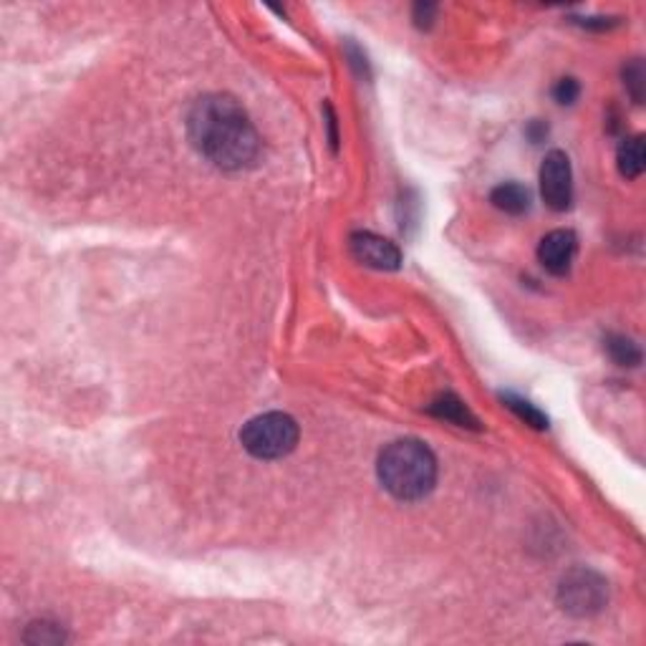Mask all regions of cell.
Listing matches in <instances>:
<instances>
[{
    "label": "cell",
    "mask_w": 646,
    "mask_h": 646,
    "mask_svg": "<svg viewBox=\"0 0 646 646\" xmlns=\"http://www.w3.org/2000/svg\"><path fill=\"white\" fill-rule=\"evenodd\" d=\"M609 601V583L591 568H573L558 583V603L576 619H591L603 611Z\"/></svg>",
    "instance_id": "cell-4"
},
{
    "label": "cell",
    "mask_w": 646,
    "mask_h": 646,
    "mask_svg": "<svg viewBox=\"0 0 646 646\" xmlns=\"http://www.w3.org/2000/svg\"><path fill=\"white\" fill-rule=\"evenodd\" d=\"M430 412L440 419H448L457 427H470V430H478V419L472 416V412L464 407L460 399L455 394H445V397L434 399L430 407Z\"/></svg>",
    "instance_id": "cell-10"
},
{
    "label": "cell",
    "mask_w": 646,
    "mask_h": 646,
    "mask_svg": "<svg viewBox=\"0 0 646 646\" xmlns=\"http://www.w3.org/2000/svg\"><path fill=\"white\" fill-rule=\"evenodd\" d=\"M187 134L205 160L228 172L248 169L261 157V136L230 94L199 97L187 114Z\"/></svg>",
    "instance_id": "cell-1"
},
{
    "label": "cell",
    "mask_w": 646,
    "mask_h": 646,
    "mask_svg": "<svg viewBox=\"0 0 646 646\" xmlns=\"http://www.w3.org/2000/svg\"><path fill=\"white\" fill-rule=\"evenodd\" d=\"M541 195L556 213H564L573 202V172L571 160L561 150L548 152L541 167Z\"/></svg>",
    "instance_id": "cell-5"
},
{
    "label": "cell",
    "mask_w": 646,
    "mask_h": 646,
    "mask_svg": "<svg viewBox=\"0 0 646 646\" xmlns=\"http://www.w3.org/2000/svg\"><path fill=\"white\" fill-rule=\"evenodd\" d=\"M240 442L258 460H281L299 445V424L291 415L266 412L240 430Z\"/></svg>",
    "instance_id": "cell-3"
},
{
    "label": "cell",
    "mask_w": 646,
    "mask_h": 646,
    "mask_svg": "<svg viewBox=\"0 0 646 646\" xmlns=\"http://www.w3.org/2000/svg\"><path fill=\"white\" fill-rule=\"evenodd\" d=\"M377 475L389 495L404 502L427 497L437 482V460L419 440H397L381 449Z\"/></svg>",
    "instance_id": "cell-2"
},
{
    "label": "cell",
    "mask_w": 646,
    "mask_h": 646,
    "mask_svg": "<svg viewBox=\"0 0 646 646\" xmlns=\"http://www.w3.org/2000/svg\"><path fill=\"white\" fill-rule=\"evenodd\" d=\"M434 13H437V5H434V3H416L415 5L416 26H419V28H430Z\"/></svg>",
    "instance_id": "cell-16"
},
{
    "label": "cell",
    "mask_w": 646,
    "mask_h": 646,
    "mask_svg": "<svg viewBox=\"0 0 646 646\" xmlns=\"http://www.w3.org/2000/svg\"><path fill=\"white\" fill-rule=\"evenodd\" d=\"M576 235L571 230H553L538 245V261L550 276H565L571 270L573 255H576Z\"/></svg>",
    "instance_id": "cell-7"
},
{
    "label": "cell",
    "mask_w": 646,
    "mask_h": 646,
    "mask_svg": "<svg viewBox=\"0 0 646 646\" xmlns=\"http://www.w3.org/2000/svg\"><path fill=\"white\" fill-rule=\"evenodd\" d=\"M502 401H505V407L513 409L515 415L520 416L525 424H531L535 430H546L548 427V416L543 415L535 404H531L528 399L515 397V394H502Z\"/></svg>",
    "instance_id": "cell-12"
},
{
    "label": "cell",
    "mask_w": 646,
    "mask_h": 646,
    "mask_svg": "<svg viewBox=\"0 0 646 646\" xmlns=\"http://www.w3.org/2000/svg\"><path fill=\"white\" fill-rule=\"evenodd\" d=\"M351 253L359 263L377 270H397L401 266V250L374 232H354L351 235Z\"/></svg>",
    "instance_id": "cell-6"
},
{
    "label": "cell",
    "mask_w": 646,
    "mask_h": 646,
    "mask_svg": "<svg viewBox=\"0 0 646 646\" xmlns=\"http://www.w3.org/2000/svg\"><path fill=\"white\" fill-rule=\"evenodd\" d=\"M23 642L34 646H58L66 642V631L53 621H34L23 634Z\"/></svg>",
    "instance_id": "cell-11"
},
{
    "label": "cell",
    "mask_w": 646,
    "mask_h": 646,
    "mask_svg": "<svg viewBox=\"0 0 646 646\" xmlns=\"http://www.w3.org/2000/svg\"><path fill=\"white\" fill-rule=\"evenodd\" d=\"M624 79H627V86L631 89V97L636 101H642V97H644V66H642V61H634L624 71Z\"/></svg>",
    "instance_id": "cell-14"
},
{
    "label": "cell",
    "mask_w": 646,
    "mask_h": 646,
    "mask_svg": "<svg viewBox=\"0 0 646 646\" xmlns=\"http://www.w3.org/2000/svg\"><path fill=\"white\" fill-rule=\"evenodd\" d=\"M490 199H493V205H495L497 210H502L508 215H523L531 207V192H528V187H523V184L518 183L497 184L495 190L490 192Z\"/></svg>",
    "instance_id": "cell-8"
},
{
    "label": "cell",
    "mask_w": 646,
    "mask_h": 646,
    "mask_svg": "<svg viewBox=\"0 0 646 646\" xmlns=\"http://www.w3.org/2000/svg\"><path fill=\"white\" fill-rule=\"evenodd\" d=\"M580 94V86L576 79H561V82L556 83V89H553V97L558 104H573V101L579 99Z\"/></svg>",
    "instance_id": "cell-15"
},
{
    "label": "cell",
    "mask_w": 646,
    "mask_h": 646,
    "mask_svg": "<svg viewBox=\"0 0 646 646\" xmlns=\"http://www.w3.org/2000/svg\"><path fill=\"white\" fill-rule=\"evenodd\" d=\"M606 351H609V356L619 366H636L642 362V351L627 336H609L606 339Z\"/></svg>",
    "instance_id": "cell-13"
},
{
    "label": "cell",
    "mask_w": 646,
    "mask_h": 646,
    "mask_svg": "<svg viewBox=\"0 0 646 646\" xmlns=\"http://www.w3.org/2000/svg\"><path fill=\"white\" fill-rule=\"evenodd\" d=\"M546 134H548V127H543L541 121H533L531 127H528V136H531L535 144H538V142H541V139H543Z\"/></svg>",
    "instance_id": "cell-17"
},
{
    "label": "cell",
    "mask_w": 646,
    "mask_h": 646,
    "mask_svg": "<svg viewBox=\"0 0 646 646\" xmlns=\"http://www.w3.org/2000/svg\"><path fill=\"white\" fill-rule=\"evenodd\" d=\"M616 162H619V172L627 180H636L644 172V139L642 136L624 139L616 152Z\"/></svg>",
    "instance_id": "cell-9"
}]
</instances>
